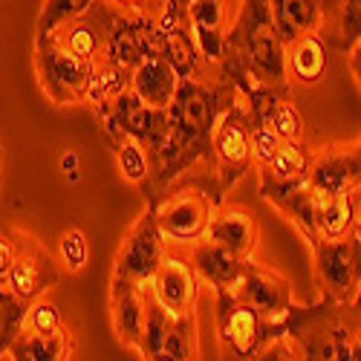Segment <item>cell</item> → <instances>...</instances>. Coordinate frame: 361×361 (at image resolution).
<instances>
[{"mask_svg":"<svg viewBox=\"0 0 361 361\" xmlns=\"http://www.w3.org/2000/svg\"><path fill=\"white\" fill-rule=\"evenodd\" d=\"M310 185L329 197L353 194L361 185V136L350 142L312 145Z\"/></svg>","mask_w":361,"mask_h":361,"instance_id":"14","label":"cell"},{"mask_svg":"<svg viewBox=\"0 0 361 361\" xmlns=\"http://www.w3.org/2000/svg\"><path fill=\"white\" fill-rule=\"evenodd\" d=\"M176 87H179V75L162 52L142 58L130 75V90L145 104L157 107V110H165L173 102Z\"/></svg>","mask_w":361,"mask_h":361,"instance_id":"22","label":"cell"},{"mask_svg":"<svg viewBox=\"0 0 361 361\" xmlns=\"http://www.w3.org/2000/svg\"><path fill=\"white\" fill-rule=\"evenodd\" d=\"M315 255V283L321 295L336 298L341 304H355L358 281H361V257L355 237L347 234L341 240H324L318 237L310 243Z\"/></svg>","mask_w":361,"mask_h":361,"instance_id":"11","label":"cell"},{"mask_svg":"<svg viewBox=\"0 0 361 361\" xmlns=\"http://www.w3.org/2000/svg\"><path fill=\"white\" fill-rule=\"evenodd\" d=\"M145 292V326H142V358H159V350L171 333V324H173V315L159 304L154 289H150V283L142 286Z\"/></svg>","mask_w":361,"mask_h":361,"instance_id":"30","label":"cell"},{"mask_svg":"<svg viewBox=\"0 0 361 361\" xmlns=\"http://www.w3.org/2000/svg\"><path fill=\"white\" fill-rule=\"evenodd\" d=\"M281 338H286L283 321L263 318L234 289L217 292V341L223 358H263Z\"/></svg>","mask_w":361,"mask_h":361,"instance_id":"5","label":"cell"},{"mask_svg":"<svg viewBox=\"0 0 361 361\" xmlns=\"http://www.w3.org/2000/svg\"><path fill=\"white\" fill-rule=\"evenodd\" d=\"M26 310H29L26 300H20L6 283H0V358L9 353L12 341L23 329Z\"/></svg>","mask_w":361,"mask_h":361,"instance_id":"34","label":"cell"},{"mask_svg":"<svg viewBox=\"0 0 361 361\" xmlns=\"http://www.w3.org/2000/svg\"><path fill=\"white\" fill-rule=\"evenodd\" d=\"M61 168H64V171H67V173H70V176L75 179V168H78V157H75V154H64V157H61Z\"/></svg>","mask_w":361,"mask_h":361,"instance_id":"42","label":"cell"},{"mask_svg":"<svg viewBox=\"0 0 361 361\" xmlns=\"http://www.w3.org/2000/svg\"><path fill=\"white\" fill-rule=\"evenodd\" d=\"M269 4H272V18L283 44L326 26L324 0H269Z\"/></svg>","mask_w":361,"mask_h":361,"instance_id":"25","label":"cell"},{"mask_svg":"<svg viewBox=\"0 0 361 361\" xmlns=\"http://www.w3.org/2000/svg\"><path fill=\"white\" fill-rule=\"evenodd\" d=\"M67 52L78 55L87 64H99L104 58V35H107V0H96L84 15L64 20L49 32Z\"/></svg>","mask_w":361,"mask_h":361,"instance_id":"17","label":"cell"},{"mask_svg":"<svg viewBox=\"0 0 361 361\" xmlns=\"http://www.w3.org/2000/svg\"><path fill=\"white\" fill-rule=\"evenodd\" d=\"M116 6H125V9H142L145 0H113Z\"/></svg>","mask_w":361,"mask_h":361,"instance_id":"44","label":"cell"},{"mask_svg":"<svg viewBox=\"0 0 361 361\" xmlns=\"http://www.w3.org/2000/svg\"><path fill=\"white\" fill-rule=\"evenodd\" d=\"M321 32L326 35L333 52L347 55L361 41V0H341L333 23L321 29Z\"/></svg>","mask_w":361,"mask_h":361,"instance_id":"32","label":"cell"},{"mask_svg":"<svg viewBox=\"0 0 361 361\" xmlns=\"http://www.w3.org/2000/svg\"><path fill=\"white\" fill-rule=\"evenodd\" d=\"M150 208H154L165 240L191 246L205 237L208 220H212L217 205L212 202V197H208L202 188L176 183L157 202H150Z\"/></svg>","mask_w":361,"mask_h":361,"instance_id":"8","label":"cell"},{"mask_svg":"<svg viewBox=\"0 0 361 361\" xmlns=\"http://www.w3.org/2000/svg\"><path fill=\"white\" fill-rule=\"evenodd\" d=\"M347 61H350V70H353V75H355V81L361 87V41L347 52Z\"/></svg>","mask_w":361,"mask_h":361,"instance_id":"41","label":"cell"},{"mask_svg":"<svg viewBox=\"0 0 361 361\" xmlns=\"http://www.w3.org/2000/svg\"><path fill=\"white\" fill-rule=\"evenodd\" d=\"M110 310L116 338L130 350L142 347V326H145V292L136 283L110 281Z\"/></svg>","mask_w":361,"mask_h":361,"instance_id":"23","label":"cell"},{"mask_svg":"<svg viewBox=\"0 0 361 361\" xmlns=\"http://www.w3.org/2000/svg\"><path fill=\"white\" fill-rule=\"evenodd\" d=\"M113 157H116V168L122 173L125 183L130 185H142L147 173H150V157H147V147L139 142V139H122L116 142L113 147Z\"/></svg>","mask_w":361,"mask_h":361,"instance_id":"33","label":"cell"},{"mask_svg":"<svg viewBox=\"0 0 361 361\" xmlns=\"http://www.w3.org/2000/svg\"><path fill=\"white\" fill-rule=\"evenodd\" d=\"M338 4H341V0H324V9H326V26L333 23V18H336V12H338ZM326 26H324V29H326Z\"/></svg>","mask_w":361,"mask_h":361,"instance_id":"43","label":"cell"},{"mask_svg":"<svg viewBox=\"0 0 361 361\" xmlns=\"http://www.w3.org/2000/svg\"><path fill=\"white\" fill-rule=\"evenodd\" d=\"M194 269L200 281H205L214 292H223V289H234L240 275H243V266L249 257H240L234 252H228L226 246L214 243V240H197L191 243V252H188Z\"/></svg>","mask_w":361,"mask_h":361,"instance_id":"21","label":"cell"},{"mask_svg":"<svg viewBox=\"0 0 361 361\" xmlns=\"http://www.w3.org/2000/svg\"><path fill=\"white\" fill-rule=\"evenodd\" d=\"M237 93L243 96L249 118L255 125H266L283 142L307 139V118L289 99V90L266 87V84H257L252 78H243V81H237Z\"/></svg>","mask_w":361,"mask_h":361,"instance_id":"13","label":"cell"},{"mask_svg":"<svg viewBox=\"0 0 361 361\" xmlns=\"http://www.w3.org/2000/svg\"><path fill=\"white\" fill-rule=\"evenodd\" d=\"M234 292L246 300V304H252L263 318L269 321H281L289 307L295 304L292 298V281L281 272H275V269H269L257 260H246L243 266V275H240Z\"/></svg>","mask_w":361,"mask_h":361,"instance_id":"15","label":"cell"},{"mask_svg":"<svg viewBox=\"0 0 361 361\" xmlns=\"http://www.w3.org/2000/svg\"><path fill=\"white\" fill-rule=\"evenodd\" d=\"M329 55H333V47H329L326 35L321 32H304L295 41L286 44V81L300 84V87H315L318 81H324L326 70H329Z\"/></svg>","mask_w":361,"mask_h":361,"instance_id":"20","label":"cell"},{"mask_svg":"<svg viewBox=\"0 0 361 361\" xmlns=\"http://www.w3.org/2000/svg\"><path fill=\"white\" fill-rule=\"evenodd\" d=\"M35 73L47 99L58 107H67V104H84L93 64L67 52L47 32V35H35Z\"/></svg>","mask_w":361,"mask_h":361,"instance_id":"6","label":"cell"},{"mask_svg":"<svg viewBox=\"0 0 361 361\" xmlns=\"http://www.w3.org/2000/svg\"><path fill=\"white\" fill-rule=\"evenodd\" d=\"M220 70L234 81L252 78L266 87L289 90L286 81V44L278 35L269 0H243L237 20L228 26Z\"/></svg>","mask_w":361,"mask_h":361,"instance_id":"2","label":"cell"},{"mask_svg":"<svg viewBox=\"0 0 361 361\" xmlns=\"http://www.w3.org/2000/svg\"><path fill=\"white\" fill-rule=\"evenodd\" d=\"M0 185H4V142H0Z\"/></svg>","mask_w":361,"mask_h":361,"instance_id":"45","label":"cell"},{"mask_svg":"<svg viewBox=\"0 0 361 361\" xmlns=\"http://www.w3.org/2000/svg\"><path fill=\"white\" fill-rule=\"evenodd\" d=\"M269 202H272L278 212L300 231V237L307 240V246L315 243V240H318V226H315V191H312V185H310V179H307V183H300V185H295V188H289V191L275 194Z\"/></svg>","mask_w":361,"mask_h":361,"instance_id":"27","label":"cell"},{"mask_svg":"<svg viewBox=\"0 0 361 361\" xmlns=\"http://www.w3.org/2000/svg\"><path fill=\"white\" fill-rule=\"evenodd\" d=\"M154 52H162V49L150 20L136 9L116 6L113 0H107V35H104L102 61L133 73L142 58Z\"/></svg>","mask_w":361,"mask_h":361,"instance_id":"9","label":"cell"},{"mask_svg":"<svg viewBox=\"0 0 361 361\" xmlns=\"http://www.w3.org/2000/svg\"><path fill=\"white\" fill-rule=\"evenodd\" d=\"M310 162H312V142L298 139L283 142V147L269 159L266 165H257L260 173V197L269 202L275 194L289 191L310 179Z\"/></svg>","mask_w":361,"mask_h":361,"instance_id":"19","label":"cell"},{"mask_svg":"<svg viewBox=\"0 0 361 361\" xmlns=\"http://www.w3.org/2000/svg\"><path fill=\"white\" fill-rule=\"evenodd\" d=\"M257 237H260L257 214L249 205H240V202H220L205 228V240H214V243L226 246L240 257L255 255Z\"/></svg>","mask_w":361,"mask_h":361,"instance_id":"18","label":"cell"},{"mask_svg":"<svg viewBox=\"0 0 361 361\" xmlns=\"http://www.w3.org/2000/svg\"><path fill=\"white\" fill-rule=\"evenodd\" d=\"M315 191V226H318V237L324 240H341L347 234H353L355 226V214H358V205L353 194H338V197H329L318 188Z\"/></svg>","mask_w":361,"mask_h":361,"instance_id":"26","label":"cell"},{"mask_svg":"<svg viewBox=\"0 0 361 361\" xmlns=\"http://www.w3.org/2000/svg\"><path fill=\"white\" fill-rule=\"evenodd\" d=\"M159 358L165 361H191L200 358V333H197V310H188L183 315H173L171 333L159 350Z\"/></svg>","mask_w":361,"mask_h":361,"instance_id":"31","label":"cell"},{"mask_svg":"<svg viewBox=\"0 0 361 361\" xmlns=\"http://www.w3.org/2000/svg\"><path fill=\"white\" fill-rule=\"evenodd\" d=\"M165 255V234L157 223L154 208L147 205V212L130 226V231L122 240V249L113 263V281H125L145 286L154 281L157 269Z\"/></svg>","mask_w":361,"mask_h":361,"instance_id":"10","label":"cell"},{"mask_svg":"<svg viewBox=\"0 0 361 361\" xmlns=\"http://www.w3.org/2000/svg\"><path fill=\"white\" fill-rule=\"evenodd\" d=\"M240 99L234 81L220 70L208 78H179L173 102L165 107L168 113V142L157 159H150V173L139 185L147 205L157 202L171 185L185 183L202 188L208 157H212V139L220 116Z\"/></svg>","mask_w":361,"mask_h":361,"instance_id":"1","label":"cell"},{"mask_svg":"<svg viewBox=\"0 0 361 361\" xmlns=\"http://www.w3.org/2000/svg\"><path fill=\"white\" fill-rule=\"evenodd\" d=\"M96 0H44V9L38 15V26H35V35H47L52 32L55 26H61L70 18L84 15Z\"/></svg>","mask_w":361,"mask_h":361,"instance_id":"36","label":"cell"},{"mask_svg":"<svg viewBox=\"0 0 361 361\" xmlns=\"http://www.w3.org/2000/svg\"><path fill=\"white\" fill-rule=\"evenodd\" d=\"M191 29L205 61H220L228 32V0H191Z\"/></svg>","mask_w":361,"mask_h":361,"instance_id":"24","label":"cell"},{"mask_svg":"<svg viewBox=\"0 0 361 361\" xmlns=\"http://www.w3.org/2000/svg\"><path fill=\"white\" fill-rule=\"evenodd\" d=\"M12 260H15V237H12V228H0V283H6Z\"/></svg>","mask_w":361,"mask_h":361,"instance_id":"39","label":"cell"},{"mask_svg":"<svg viewBox=\"0 0 361 361\" xmlns=\"http://www.w3.org/2000/svg\"><path fill=\"white\" fill-rule=\"evenodd\" d=\"M99 118H102V136L110 147L130 136L139 139L147 147V157L154 159L168 142V113L145 104L133 90H125L104 113H99Z\"/></svg>","mask_w":361,"mask_h":361,"instance_id":"7","label":"cell"},{"mask_svg":"<svg viewBox=\"0 0 361 361\" xmlns=\"http://www.w3.org/2000/svg\"><path fill=\"white\" fill-rule=\"evenodd\" d=\"M200 275L191 263L188 255L168 252L162 255V263L157 269L150 289H154L157 300L171 312V315H183L188 310H197V298H200Z\"/></svg>","mask_w":361,"mask_h":361,"instance_id":"16","label":"cell"},{"mask_svg":"<svg viewBox=\"0 0 361 361\" xmlns=\"http://www.w3.org/2000/svg\"><path fill=\"white\" fill-rule=\"evenodd\" d=\"M255 165L252 157V118L246 110V102L240 96L214 128L212 139V157H208V171L202 191L212 197L214 205L226 202L228 191L243 179Z\"/></svg>","mask_w":361,"mask_h":361,"instance_id":"4","label":"cell"},{"mask_svg":"<svg viewBox=\"0 0 361 361\" xmlns=\"http://www.w3.org/2000/svg\"><path fill=\"white\" fill-rule=\"evenodd\" d=\"M23 329L38 333V336H64V333H70V326L64 324L58 307L49 304V300H41V298L29 304L26 318H23Z\"/></svg>","mask_w":361,"mask_h":361,"instance_id":"35","label":"cell"},{"mask_svg":"<svg viewBox=\"0 0 361 361\" xmlns=\"http://www.w3.org/2000/svg\"><path fill=\"white\" fill-rule=\"evenodd\" d=\"M281 147H283V139L275 130L252 122V157H255V165H266Z\"/></svg>","mask_w":361,"mask_h":361,"instance_id":"38","label":"cell"},{"mask_svg":"<svg viewBox=\"0 0 361 361\" xmlns=\"http://www.w3.org/2000/svg\"><path fill=\"white\" fill-rule=\"evenodd\" d=\"M58 252H61V263L70 269V272H78V269L87 263L90 246H87V237L81 228H67L58 240Z\"/></svg>","mask_w":361,"mask_h":361,"instance_id":"37","label":"cell"},{"mask_svg":"<svg viewBox=\"0 0 361 361\" xmlns=\"http://www.w3.org/2000/svg\"><path fill=\"white\" fill-rule=\"evenodd\" d=\"M15 237V260L9 269L6 286L26 304L38 300L47 289H52L58 281H61V269H58L55 257L47 252V246L35 234L12 228Z\"/></svg>","mask_w":361,"mask_h":361,"instance_id":"12","label":"cell"},{"mask_svg":"<svg viewBox=\"0 0 361 361\" xmlns=\"http://www.w3.org/2000/svg\"><path fill=\"white\" fill-rule=\"evenodd\" d=\"M355 197V205H358V214H355V226H353V237H355V246H358V257H361V185L353 191ZM355 304L361 307V281H358V298H355Z\"/></svg>","mask_w":361,"mask_h":361,"instance_id":"40","label":"cell"},{"mask_svg":"<svg viewBox=\"0 0 361 361\" xmlns=\"http://www.w3.org/2000/svg\"><path fill=\"white\" fill-rule=\"evenodd\" d=\"M130 75L128 70L122 67H113L107 61H99L93 67V75H90V84H87V96H84V104L93 110L96 116L104 113L118 96L130 90Z\"/></svg>","mask_w":361,"mask_h":361,"instance_id":"29","label":"cell"},{"mask_svg":"<svg viewBox=\"0 0 361 361\" xmlns=\"http://www.w3.org/2000/svg\"><path fill=\"white\" fill-rule=\"evenodd\" d=\"M73 353H75L73 333L38 336V333H29V329H20L6 355L15 361H64V358H73Z\"/></svg>","mask_w":361,"mask_h":361,"instance_id":"28","label":"cell"},{"mask_svg":"<svg viewBox=\"0 0 361 361\" xmlns=\"http://www.w3.org/2000/svg\"><path fill=\"white\" fill-rule=\"evenodd\" d=\"M358 318H361L358 304H341L336 298L321 295L318 304L310 307L292 304L281 321L298 358L338 361L344 358V350L350 344Z\"/></svg>","mask_w":361,"mask_h":361,"instance_id":"3","label":"cell"}]
</instances>
